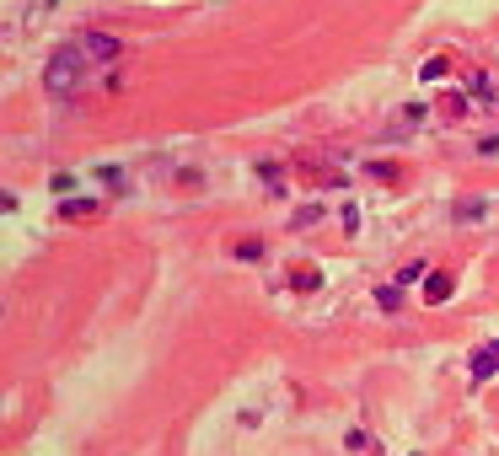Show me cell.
Wrapping results in <instances>:
<instances>
[{
    "label": "cell",
    "instance_id": "cell-1",
    "mask_svg": "<svg viewBox=\"0 0 499 456\" xmlns=\"http://www.w3.org/2000/svg\"><path fill=\"white\" fill-rule=\"evenodd\" d=\"M86 81H92V60H86V48H81V43H65L60 54L43 65V86H49L54 97H75Z\"/></svg>",
    "mask_w": 499,
    "mask_h": 456
},
{
    "label": "cell",
    "instance_id": "cell-2",
    "mask_svg": "<svg viewBox=\"0 0 499 456\" xmlns=\"http://www.w3.org/2000/svg\"><path fill=\"white\" fill-rule=\"evenodd\" d=\"M75 43L86 48V60H92V65H113V60L124 54V43H119L113 33H86V38H75Z\"/></svg>",
    "mask_w": 499,
    "mask_h": 456
},
{
    "label": "cell",
    "instance_id": "cell-3",
    "mask_svg": "<svg viewBox=\"0 0 499 456\" xmlns=\"http://www.w3.org/2000/svg\"><path fill=\"white\" fill-rule=\"evenodd\" d=\"M488 376H499V344H483L473 354V381H488Z\"/></svg>",
    "mask_w": 499,
    "mask_h": 456
},
{
    "label": "cell",
    "instance_id": "cell-4",
    "mask_svg": "<svg viewBox=\"0 0 499 456\" xmlns=\"http://www.w3.org/2000/svg\"><path fill=\"white\" fill-rule=\"evenodd\" d=\"M451 295V274H424V300L435 306V300Z\"/></svg>",
    "mask_w": 499,
    "mask_h": 456
},
{
    "label": "cell",
    "instance_id": "cell-5",
    "mask_svg": "<svg viewBox=\"0 0 499 456\" xmlns=\"http://www.w3.org/2000/svg\"><path fill=\"white\" fill-rule=\"evenodd\" d=\"M65 215H70V220H86V215H97V199H65Z\"/></svg>",
    "mask_w": 499,
    "mask_h": 456
},
{
    "label": "cell",
    "instance_id": "cell-6",
    "mask_svg": "<svg viewBox=\"0 0 499 456\" xmlns=\"http://www.w3.org/2000/svg\"><path fill=\"white\" fill-rule=\"evenodd\" d=\"M376 300H381V306H387V312H392V306H397V300H402V290H397V285H381V290H376Z\"/></svg>",
    "mask_w": 499,
    "mask_h": 456
},
{
    "label": "cell",
    "instance_id": "cell-7",
    "mask_svg": "<svg viewBox=\"0 0 499 456\" xmlns=\"http://www.w3.org/2000/svg\"><path fill=\"white\" fill-rule=\"evenodd\" d=\"M317 220H322V205H306L301 215H295V226H317Z\"/></svg>",
    "mask_w": 499,
    "mask_h": 456
},
{
    "label": "cell",
    "instance_id": "cell-8",
    "mask_svg": "<svg viewBox=\"0 0 499 456\" xmlns=\"http://www.w3.org/2000/svg\"><path fill=\"white\" fill-rule=\"evenodd\" d=\"M344 231H349V237L360 231V210H354V205H344Z\"/></svg>",
    "mask_w": 499,
    "mask_h": 456
}]
</instances>
